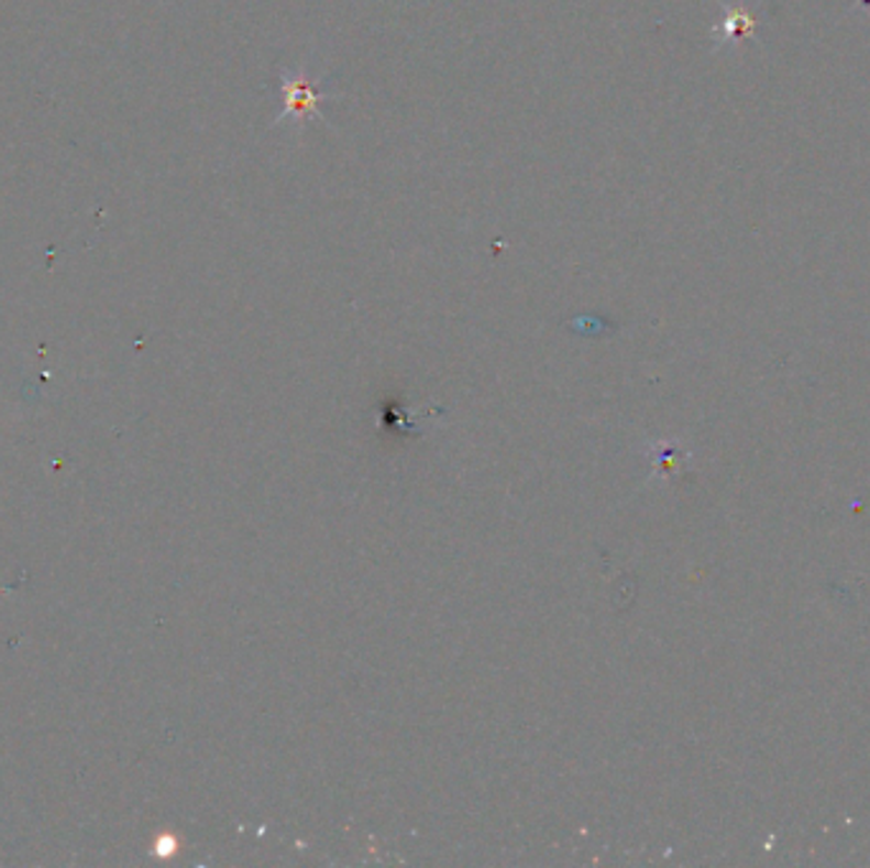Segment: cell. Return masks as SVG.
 Masks as SVG:
<instances>
[{"label":"cell","mask_w":870,"mask_h":868,"mask_svg":"<svg viewBox=\"0 0 870 868\" xmlns=\"http://www.w3.org/2000/svg\"><path fill=\"white\" fill-rule=\"evenodd\" d=\"M280 92H283V110L273 120L280 125L283 120H293V125L304 128L306 120H321V102L333 100V92H327L319 79L308 75L306 69H283L280 72Z\"/></svg>","instance_id":"1"}]
</instances>
